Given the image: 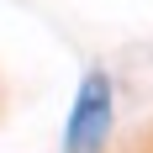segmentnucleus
I'll return each mask as SVG.
<instances>
[{
    "label": "nucleus",
    "instance_id": "obj_1",
    "mask_svg": "<svg viewBox=\"0 0 153 153\" xmlns=\"http://www.w3.org/2000/svg\"><path fill=\"white\" fill-rule=\"evenodd\" d=\"M106 127H111V85H106V74H90L79 85V100H74L69 153H95L106 143Z\"/></svg>",
    "mask_w": 153,
    "mask_h": 153
}]
</instances>
